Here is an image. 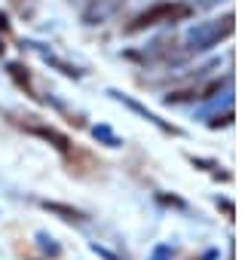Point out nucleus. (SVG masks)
Masks as SVG:
<instances>
[{"label":"nucleus","mask_w":251,"mask_h":260,"mask_svg":"<svg viewBox=\"0 0 251 260\" xmlns=\"http://www.w3.org/2000/svg\"><path fill=\"white\" fill-rule=\"evenodd\" d=\"M193 16V7L190 4H153L150 10H144L141 16H135L129 25H125V34H135V31H144V28H153V25H166V22H184Z\"/></svg>","instance_id":"nucleus-1"},{"label":"nucleus","mask_w":251,"mask_h":260,"mask_svg":"<svg viewBox=\"0 0 251 260\" xmlns=\"http://www.w3.org/2000/svg\"><path fill=\"white\" fill-rule=\"evenodd\" d=\"M233 16L227 13L224 19H211V22H199L190 34H187V49L190 52H202V49H211V46H217L224 37H230L233 34Z\"/></svg>","instance_id":"nucleus-2"},{"label":"nucleus","mask_w":251,"mask_h":260,"mask_svg":"<svg viewBox=\"0 0 251 260\" xmlns=\"http://www.w3.org/2000/svg\"><path fill=\"white\" fill-rule=\"evenodd\" d=\"M122 4H125V0H83V22L86 25H101Z\"/></svg>","instance_id":"nucleus-3"},{"label":"nucleus","mask_w":251,"mask_h":260,"mask_svg":"<svg viewBox=\"0 0 251 260\" xmlns=\"http://www.w3.org/2000/svg\"><path fill=\"white\" fill-rule=\"evenodd\" d=\"M110 95H113V98H116V101H122V104H125V107H132V110H135V113H141V116H144V119H147V122H153V125H160V128H163V132H175V128H172V125H166V122H163V119H160V116H156V113H150V110H147V107H141V104H138V101H132V98H129V95H122V92H113V89H110Z\"/></svg>","instance_id":"nucleus-4"},{"label":"nucleus","mask_w":251,"mask_h":260,"mask_svg":"<svg viewBox=\"0 0 251 260\" xmlns=\"http://www.w3.org/2000/svg\"><path fill=\"white\" fill-rule=\"evenodd\" d=\"M34 135H40V138H49V141H55V147H61V150H68V138L65 135H58L55 128H34Z\"/></svg>","instance_id":"nucleus-5"},{"label":"nucleus","mask_w":251,"mask_h":260,"mask_svg":"<svg viewBox=\"0 0 251 260\" xmlns=\"http://www.w3.org/2000/svg\"><path fill=\"white\" fill-rule=\"evenodd\" d=\"M92 135H95L98 141H104L107 147H119V138H116V135L110 132L107 125H95V128H92Z\"/></svg>","instance_id":"nucleus-6"},{"label":"nucleus","mask_w":251,"mask_h":260,"mask_svg":"<svg viewBox=\"0 0 251 260\" xmlns=\"http://www.w3.org/2000/svg\"><path fill=\"white\" fill-rule=\"evenodd\" d=\"M172 257H175V248L172 245H156L150 251V260H172Z\"/></svg>","instance_id":"nucleus-7"},{"label":"nucleus","mask_w":251,"mask_h":260,"mask_svg":"<svg viewBox=\"0 0 251 260\" xmlns=\"http://www.w3.org/2000/svg\"><path fill=\"white\" fill-rule=\"evenodd\" d=\"M43 205H46L49 211H55V214H65V217H80L74 208H65V205H58V202H43Z\"/></svg>","instance_id":"nucleus-8"},{"label":"nucleus","mask_w":251,"mask_h":260,"mask_svg":"<svg viewBox=\"0 0 251 260\" xmlns=\"http://www.w3.org/2000/svg\"><path fill=\"white\" fill-rule=\"evenodd\" d=\"M37 239H40V248H43V251H49V254H58V245H55V242H52L46 233H40Z\"/></svg>","instance_id":"nucleus-9"},{"label":"nucleus","mask_w":251,"mask_h":260,"mask_svg":"<svg viewBox=\"0 0 251 260\" xmlns=\"http://www.w3.org/2000/svg\"><path fill=\"white\" fill-rule=\"evenodd\" d=\"M92 251H95L98 257H104V260H116V257H113L110 251H104V248H98V245H92Z\"/></svg>","instance_id":"nucleus-10"},{"label":"nucleus","mask_w":251,"mask_h":260,"mask_svg":"<svg viewBox=\"0 0 251 260\" xmlns=\"http://www.w3.org/2000/svg\"><path fill=\"white\" fill-rule=\"evenodd\" d=\"M202 260H217V251H205V257Z\"/></svg>","instance_id":"nucleus-11"},{"label":"nucleus","mask_w":251,"mask_h":260,"mask_svg":"<svg viewBox=\"0 0 251 260\" xmlns=\"http://www.w3.org/2000/svg\"><path fill=\"white\" fill-rule=\"evenodd\" d=\"M7 28H10V25H7V19H4V16H0V31H7Z\"/></svg>","instance_id":"nucleus-12"},{"label":"nucleus","mask_w":251,"mask_h":260,"mask_svg":"<svg viewBox=\"0 0 251 260\" xmlns=\"http://www.w3.org/2000/svg\"><path fill=\"white\" fill-rule=\"evenodd\" d=\"M0 55H4V43H0Z\"/></svg>","instance_id":"nucleus-13"},{"label":"nucleus","mask_w":251,"mask_h":260,"mask_svg":"<svg viewBox=\"0 0 251 260\" xmlns=\"http://www.w3.org/2000/svg\"><path fill=\"white\" fill-rule=\"evenodd\" d=\"M16 4H22V0H16Z\"/></svg>","instance_id":"nucleus-14"}]
</instances>
